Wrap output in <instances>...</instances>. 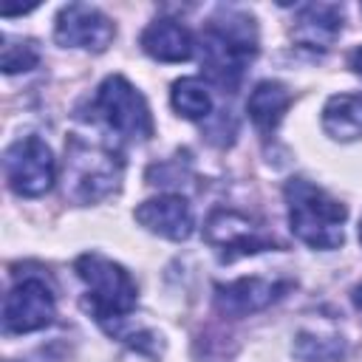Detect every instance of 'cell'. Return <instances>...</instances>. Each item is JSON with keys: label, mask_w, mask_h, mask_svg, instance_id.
Instances as JSON below:
<instances>
[{"label": "cell", "mask_w": 362, "mask_h": 362, "mask_svg": "<svg viewBox=\"0 0 362 362\" xmlns=\"http://www.w3.org/2000/svg\"><path fill=\"white\" fill-rule=\"evenodd\" d=\"M93 107L99 116L122 136L127 139H150L153 136V119L144 96L119 74L107 76L93 99Z\"/></svg>", "instance_id": "6"}, {"label": "cell", "mask_w": 362, "mask_h": 362, "mask_svg": "<svg viewBox=\"0 0 362 362\" xmlns=\"http://www.w3.org/2000/svg\"><path fill=\"white\" fill-rule=\"evenodd\" d=\"M79 280L88 288V308L99 322L124 320L139 300L133 277L105 255L85 252L74 263Z\"/></svg>", "instance_id": "3"}, {"label": "cell", "mask_w": 362, "mask_h": 362, "mask_svg": "<svg viewBox=\"0 0 362 362\" xmlns=\"http://www.w3.org/2000/svg\"><path fill=\"white\" fill-rule=\"evenodd\" d=\"M204 238L226 260L280 246L269 232H263V226L252 223L243 212H235V209H215L204 226Z\"/></svg>", "instance_id": "7"}, {"label": "cell", "mask_w": 362, "mask_h": 362, "mask_svg": "<svg viewBox=\"0 0 362 362\" xmlns=\"http://www.w3.org/2000/svg\"><path fill=\"white\" fill-rule=\"evenodd\" d=\"M119 362H150L144 354H130V356H124V359H119Z\"/></svg>", "instance_id": "20"}, {"label": "cell", "mask_w": 362, "mask_h": 362, "mask_svg": "<svg viewBox=\"0 0 362 362\" xmlns=\"http://www.w3.org/2000/svg\"><path fill=\"white\" fill-rule=\"evenodd\" d=\"M322 130L334 141L362 139V93H337L322 107Z\"/></svg>", "instance_id": "15"}, {"label": "cell", "mask_w": 362, "mask_h": 362, "mask_svg": "<svg viewBox=\"0 0 362 362\" xmlns=\"http://www.w3.org/2000/svg\"><path fill=\"white\" fill-rule=\"evenodd\" d=\"M291 105V93L283 82H274V79H266L260 85H255V90L249 93V102H246V110H249V119L255 122V127L260 133H272L286 110Z\"/></svg>", "instance_id": "14"}, {"label": "cell", "mask_w": 362, "mask_h": 362, "mask_svg": "<svg viewBox=\"0 0 362 362\" xmlns=\"http://www.w3.org/2000/svg\"><path fill=\"white\" fill-rule=\"evenodd\" d=\"M3 173L8 187L23 198L45 195L54 187L57 167L51 147L40 136H23L14 144H8L3 156Z\"/></svg>", "instance_id": "5"}, {"label": "cell", "mask_w": 362, "mask_h": 362, "mask_svg": "<svg viewBox=\"0 0 362 362\" xmlns=\"http://www.w3.org/2000/svg\"><path fill=\"white\" fill-rule=\"evenodd\" d=\"M136 221L147 232L170 238V240H187L192 235V226H195L192 209H189L187 198H181V195H158V198L139 204Z\"/></svg>", "instance_id": "11"}, {"label": "cell", "mask_w": 362, "mask_h": 362, "mask_svg": "<svg viewBox=\"0 0 362 362\" xmlns=\"http://www.w3.org/2000/svg\"><path fill=\"white\" fill-rule=\"evenodd\" d=\"M342 31V8L331 3H308L300 8L291 37L305 48H331Z\"/></svg>", "instance_id": "12"}, {"label": "cell", "mask_w": 362, "mask_h": 362, "mask_svg": "<svg viewBox=\"0 0 362 362\" xmlns=\"http://www.w3.org/2000/svg\"><path fill=\"white\" fill-rule=\"evenodd\" d=\"M62 178H65L68 198H74L79 204H93L119 187L122 161L110 150H105L99 144H88L79 136H71L65 144Z\"/></svg>", "instance_id": "4"}, {"label": "cell", "mask_w": 362, "mask_h": 362, "mask_svg": "<svg viewBox=\"0 0 362 362\" xmlns=\"http://www.w3.org/2000/svg\"><path fill=\"white\" fill-rule=\"evenodd\" d=\"M291 283L280 280H263V277H240L226 286H215V305L226 317H246L255 311H263L274 300L283 297V291Z\"/></svg>", "instance_id": "10"}, {"label": "cell", "mask_w": 362, "mask_h": 362, "mask_svg": "<svg viewBox=\"0 0 362 362\" xmlns=\"http://www.w3.org/2000/svg\"><path fill=\"white\" fill-rule=\"evenodd\" d=\"M116 34V25L107 14L88 3H68L57 14L54 37L65 48H88V51H105Z\"/></svg>", "instance_id": "9"}, {"label": "cell", "mask_w": 362, "mask_h": 362, "mask_svg": "<svg viewBox=\"0 0 362 362\" xmlns=\"http://www.w3.org/2000/svg\"><path fill=\"white\" fill-rule=\"evenodd\" d=\"M359 240H362V223H359Z\"/></svg>", "instance_id": "21"}, {"label": "cell", "mask_w": 362, "mask_h": 362, "mask_svg": "<svg viewBox=\"0 0 362 362\" xmlns=\"http://www.w3.org/2000/svg\"><path fill=\"white\" fill-rule=\"evenodd\" d=\"M54 320V294L40 277H23L14 283L3 300V328L6 334L40 331Z\"/></svg>", "instance_id": "8"}, {"label": "cell", "mask_w": 362, "mask_h": 362, "mask_svg": "<svg viewBox=\"0 0 362 362\" xmlns=\"http://www.w3.org/2000/svg\"><path fill=\"white\" fill-rule=\"evenodd\" d=\"M286 206H288V226L291 232L311 249H337L342 246V223L348 209L331 198L325 189L305 178H291L283 187Z\"/></svg>", "instance_id": "2"}, {"label": "cell", "mask_w": 362, "mask_h": 362, "mask_svg": "<svg viewBox=\"0 0 362 362\" xmlns=\"http://www.w3.org/2000/svg\"><path fill=\"white\" fill-rule=\"evenodd\" d=\"M354 305H356V308L362 311V283H359V286L354 288Z\"/></svg>", "instance_id": "19"}, {"label": "cell", "mask_w": 362, "mask_h": 362, "mask_svg": "<svg viewBox=\"0 0 362 362\" xmlns=\"http://www.w3.org/2000/svg\"><path fill=\"white\" fill-rule=\"evenodd\" d=\"M144 54H150L153 59L158 62H184L192 57L195 51V42H192V34L178 23V20H170V17H158L153 20L141 37H139Z\"/></svg>", "instance_id": "13"}, {"label": "cell", "mask_w": 362, "mask_h": 362, "mask_svg": "<svg viewBox=\"0 0 362 362\" xmlns=\"http://www.w3.org/2000/svg\"><path fill=\"white\" fill-rule=\"evenodd\" d=\"M257 54L255 20L238 8H218L201 34V65L206 76L223 88L235 90L243 79L246 65Z\"/></svg>", "instance_id": "1"}, {"label": "cell", "mask_w": 362, "mask_h": 362, "mask_svg": "<svg viewBox=\"0 0 362 362\" xmlns=\"http://www.w3.org/2000/svg\"><path fill=\"white\" fill-rule=\"evenodd\" d=\"M40 62V51L31 40H8L3 37V48H0V65L6 74H17V71H28Z\"/></svg>", "instance_id": "17"}, {"label": "cell", "mask_w": 362, "mask_h": 362, "mask_svg": "<svg viewBox=\"0 0 362 362\" xmlns=\"http://www.w3.org/2000/svg\"><path fill=\"white\" fill-rule=\"evenodd\" d=\"M348 62H351V68H354V74H356V76H362V45L351 51V57H348Z\"/></svg>", "instance_id": "18"}, {"label": "cell", "mask_w": 362, "mask_h": 362, "mask_svg": "<svg viewBox=\"0 0 362 362\" xmlns=\"http://www.w3.org/2000/svg\"><path fill=\"white\" fill-rule=\"evenodd\" d=\"M170 102L173 107L184 116V119H206L212 113V96H209V88L198 79V76H184V79H175L173 82V90H170Z\"/></svg>", "instance_id": "16"}]
</instances>
